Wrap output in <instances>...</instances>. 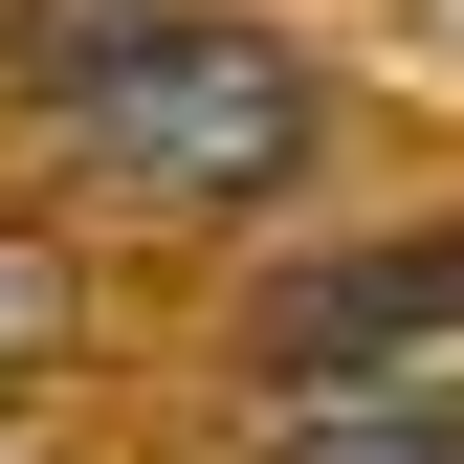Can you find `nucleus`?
<instances>
[{"mask_svg": "<svg viewBox=\"0 0 464 464\" xmlns=\"http://www.w3.org/2000/svg\"><path fill=\"white\" fill-rule=\"evenodd\" d=\"M0 376H23V354H0Z\"/></svg>", "mask_w": 464, "mask_h": 464, "instance_id": "nucleus-5", "label": "nucleus"}, {"mask_svg": "<svg viewBox=\"0 0 464 464\" xmlns=\"http://www.w3.org/2000/svg\"><path fill=\"white\" fill-rule=\"evenodd\" d=\"M310 464H464V398H420V376H398V398H332Z\"/></svg>", "mask_w": 464, "mask_h": 464, "instance_id": "nucleus-3", "label": "nucleus"}, {"mask_svg": "<svg viewBox=\"0 0 464 464\" xmlns=\"http://www.w3.org/2000/svg\"><path fill=\"white\" fill-rule=\"evenodd\" d=\"M420 354H464V221H398V244H332L244 287V376L266 398H398Z\"/></svg>", "mask_w": 464, "mask_h": 464, "instance_id": "nucleus-2", "label": "nucleus"}, {"mask_svg": "<svg viewBox=\"0 0 464 464\" xmlns=\"http://www.w3.org/2000/svg\"><path fill=\"white\" fill-rule=\"evenodd\" d=\"M133 23H155V0H23V23H0V67H23V89H67V67H111Z\"/></svg>", "mask_w": 464, "mask_h": 464, "instance_id": "nucleus-4", "label": "nucleus"}, {"mask_svg": "<svg viewBox=\"0 0 464 464\" xmlns=\"http://www.w3.org/2000/svg\"><path fill=\"white\" fill-rule=\"evenodd\" d=\"M44 133H67V178L133 199V221H244V199H287V178L332 155V89H310V44H287V23L155 0L111 67L44 89Z\"/></svg>", "mask_w": 464, "mask_h": 464, "instance_id": "nucleus-1", "label": "nucleus"}]
</instances>
